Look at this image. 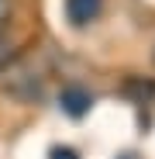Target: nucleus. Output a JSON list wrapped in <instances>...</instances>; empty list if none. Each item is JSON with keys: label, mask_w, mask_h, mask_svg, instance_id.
<instances>
[{"label": "nucleus", "mask_w": 155, "mask_h": 159, "mask_svg": "<svg viewBox=\"0 0 155 159\" xmlns=\"http://www.w3.org/2000/svg\"><path fill=\"white\" fill-rule=\"evenodd\" d=\"M7 90L17 100H35V97H41V76L31 73L28 66H14L7 73Z\"/></svg>", "instance_id": "nucleus-1"}, {"label": "nucleus", "mask_w": 155, "mask_h": 159, "mask_svg": "<svg viewBox=\"0 0 155 159\" xmlns=\"http://www.w3.org/2000/svg\"><path fill=\"white\" fill-rule=\"evenodd\" d=\"M66 17L69 24H76V28H86V24H93L100 14H103V0H66Z\"/></svg>", "instance_id": "nucleus-2"}, {"label": "nucleus", "mask_w": 155, "mask_h": 159, "mask_svg": "<svg viewBox=\"0 0 155 159\" xmlns=\"http://www.w3.org/2000/svg\"><path fill=\"white\" fill-rule=\"evenodd\" d=\"M90 104H93V97H90V90H83L80 83H69V87H62V93H59V107H62L66 114H72V118H83V114L90 111Z\"/></svg>", "instance_id": "nucleus-3"}, {"label": "nucleus", "mask_w": 155, "mask_h": 159, "mask_svg": "<svg viewBox=\"0 0 155 159\" xmlns=\"http://www.w3.org/2000/svg\"><path fill=\"white\" fill-rule=\"evenodd\" d=\"M48 159H80V152L69 149V145H52L48 149Z\"/></svg>", "instance_id": "nucleus-4"}, {"label": "nucleus", "mask_w": 155, "mask_h": 159, "mask_svg": "<svg viewBox=\"0 0 155 159\" xmlns=\"http://www.w3.org/2000/svg\"><path fill=\"white\" fill-rule=\"evenodd\" d=\"M7 59H11V42H7L4 28H0V66H7Z\"/></svg>", "instance_id": "nucleus-5"}, {"label": "nucleus", "mask_w": 155, "mask_h": 159, "mask_svg": "<svg viewBox=\"0 0 155 159\" xmlns=\"http://www.w3.org/2000/svg\"><path fill=\"white\" fill-rule=\"evenodd\" d=\"M7 17H11V0H0V28L7 24Z\"/></svg>", "instance_id": "nucleus-6"}, {"label": "nucleus", "mask_w": 155, "mask_h": 159, "mask_svg": "<svg viewBox=\"0 0 155 159\" xmlns=\"http://www.w3.org/2000/svg\"><path fill=\"white\" fill-rule=\"evenodd\" d=\"M117 159H138V156H117Z\"/></svg>", "instance_id": "nucleus-7"}]
</instances>
